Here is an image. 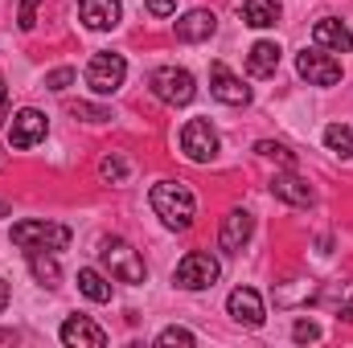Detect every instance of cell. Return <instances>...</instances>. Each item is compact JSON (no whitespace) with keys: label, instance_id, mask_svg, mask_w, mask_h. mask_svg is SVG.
Instances as JSON below:
<instances>
[{"label":"cell","instance_id":"obj_1","mask_svg":"<svg viewBox=\"0 0 353 348\" xmlns=\"http://www.w3.org/2000/svg\"><path fill=\"white\" fill-rule=\"evenodd\" d=\"M148 205L169 230H189L193 217H197V197L185 180H157L152 193H148Z\"/></svg>","mask_w":353,"mask_h":348},{"label":"cell","instance_id":"obj_2","mask_svg":"<svg viewBox=\"0 0 353 348\" xmlns=\"http://www.w3.org/2000/svg\"><path fill=\"white\" fill-rule=\"evenodd\" d=\"M99 259L107 266V274L119 279V283H132V287H136V283L148 279V266L140 259V250H132L123 238H107V242L99 246Z\"/></svg>","mask_w":353,"mask_h":348},{"label":"cell","instance_id":"obj_3","mask_svg":"<svg viewBox=\"0 0 353 348\" xmlns=\"http://www.w3.org/2000/svg\"><path fill=\"white\" fill-rule=\"evenodd\" d=\"M12 246H21L25 254H33V250H66L70 230L58 226V221H17L12 226Z\"/></svg>","mask_w":353,"mask_h":348},{"label":"cell","instance_id":"obj_4","mask_svg":"<svg viewBox=\"0 0 353 348\" xmlns=\"http://www.w3.org/2000/svg\"><path fill=\"white\" fill-rule=\"evenodd\" d=\"M218 279H222V262L205 250H189L173 270V283L181 291H210Z\"/></svg>","mask_w":353,"mask_h":348},{"label":"cell","instance_id":"obj_5","mask_svg":"<svg viewBox=\"0 0 353 348\" xmlns=\"http://www.w3.org/2000/svg\"><path fill=\"white\" fill-rule=\"evenodd\" d=\"M148 87H152V94H157L161 102H169V107H185V102H193V94H197L193 74L181 70V66H161V70H152Z\"/></svg>","mask_w":353,"mask_h":348},{"label":"cell","instance_id":"obj_6","mask_svg":"<svg viewBox=\"0 0 353 348\" xmlns=\"http://www.w3.org/2000/svg\"><path fill=\"white\" fill-rule=\"evenodd\" d=\"M218 131L210 127V119H189L185 127H181V152L193 160V164H210L214 156H218Z\"/></svg>","mask_w":353,"mask_h":348},{"label":"cell","instance_id":"obj_7","mask_svg":"<svg viewBox=\"0 0 353 348\" xmlns=\"http://www.w3.org/2000/svg\"><path fill=\"white\" fill-rule=\"evenodd\" d=\"M123 78H128V62L119 58V54H94L87 62V87L94 94H115V90L123 87Z\"/></svg>","mask_w":353,"mask_h":348},{"label":"cell","instance_id":"obj_8","mask_svg":"<svg viewBox=\"0 0 353 348\" xmlns=\"http://www.w3.org/2000/svg\"><path fill=\"white\" fill-rule=\"evenodd\" d=\"M296 74L308 83V87H337L341 83V62L333 54H321V50H304L296 58Z\"/></svg>","mask_w":353,"mask_h":348},{"label":"cell","instance_id":"obj_9","mask_svg":"<svg viewBox=\"0 0 353 348\" xmlns=\"http://www.w3.org/2000/svg\"><path fill=\"white\" fill-rule=\"evenodd\" d=\"M226 312L234 316V324L243 328H263L267 324V307H263V295L255 287H234L226 295Z\"/></svg>","mask_w":353,"mask_h":348},{"label":"cell","instance_id":"obj_10","mask_svg":"<svg viewBox=\"0 0 353 348\" xmlns=\"http://www.w3.org/2000/svg\"><path fill=\"white\" fill-rule=\"evenodd\" d=\"M46 131H50V119H46L41 111L25 107V111H17V115H12V123H8V144L25 152V148L41 144V140H46Z\"/></svg>","mask_w":353,"mask_h":348},{"label":"cell","instance_id":"obj_11","mask_svg":"<svg viewBox=\"0 0 353 348\" xmlns=\"http://www.w3.org/2000/svg\"><path fill=\"white\" fill-rule=\"evenodd\" d=\"M251 234H255V217H251L247 209H230V213L222 217L218 246H222L226 254H243V246L251 242Z\"/></svg>","mask_w":353,"mask_h":348},{"label":"cell","instance_id":"obj_12","mask_svg":"<svg viewBox=\"0 0 353 348\" xmlns=\"http://www.w3.org/2000/svg\"><path fill=\"white\" fill-rule=\"evenodd\" d=\"M214 29H218V17H214L210 8H189L185 17H176V21H173L176 41H185V45L210 41V37H214Z\"/></svg>","mask_w":353,"mask_h":348},{"label":"cell","instance_id":"obj_13","mask_svg":"<svg viewBox=\"0 0 353 348\" xmlns=\"http://www.w3.org/2000/svg\"><path fill=\"white\" fill-rule=\"evenodd\" d=\"M210 94L226 107H247L251 102V87H243V78H234L222 62L210 66Z\"/></svg>","mask_w":353,"mask_h":348},{"label":"cell","instance_id":"obj_14","mask_svg":"<svg viewBox=\"0 0 353 348\" xmlns=\"http://www.w3.org/2000/svg\"><path fill=\"white\" fill-rule=\"evenodd\" d=\"M62 345L66 348H103L107 345V332L90 320V316H70L66 324H62Z\"/></svg>","mask_w":353,"mask_h":348},{"label":"cell","instance_id":"obj_15","mask_svg":"<svg viewBox=\"0 0 353 348\" xmlns=\"http://www.w3.org/2000/svg\"><path fill=\"white\" fill-rule=\"evenodd\" d=\"M312 41H316V50L350 54L353 50V29L345 25V21H337V17H321V21L312 25Z\"/></svg>","mask_w":353,"mask_h":348},{"label":"cell","instance_id":"obj_16","mask_svg":"<svg viewBox=\"0 0 353 348\" xmlns=\"http://www.w3.org/2000/svg\"><path fill=\"white\" fill-rule=\"evenodd\" d=\"M119 17H123L119 0H79V21H83L87 29H94V33L115 29V25H119Z\"/></svg>","mask_w":353,"mask_h":348},{"label":"cell","instance_id":"obj_17","mask_svg":"<svg viewBox=\"0 0 353 348\" xmlns=\"http://www.w3.org/2000/svg\"><path fill=\"white\" fill-rule=\"evenodd\" d=\"M271 193H275L283 205H296V209H308V205L316 201L312 184H308V180H300V176L292 173V168H288V173H279L275 180H271Z\"/></svg>","mask_w":353,"mask_h":348},{"label":"cell","instance_id":"obj_18","mask_svg":"<svg viewBox=\"0 0 353 348\" xmlns=\"http://www.w3.org/2000/svg\"><path fill=\"white\" fill-rule=\"evenodd\" d=\"M279 45L275 41H255L251 45V54H247V70H251V78H271L275 70H279Z\"/></svg>","mask_w":353,"mask_h":348},{"label":"cell","instance_id":"obj_19","mask_svg":"<svg viewBox=\"0 0 353 348\" xmlns=\"http://www.w3.org/2000/svg\"><path fill=\"white\" fill-rule=\"evenodd\" d=\"M239 12H243V21H247L251 29H271V25H279V0H243Z\"/></svg>","mask_w":353,"mask_h":348},{"label":"cell","instance_id":"obj_20","mask_svg":"<svg viewBox=\"0 0 353 348\" xmlns=\"http://www.w3.org/2000/svg\"><path fill=\"white\" fill-rule=\"evenodd\" d=\"M79 291L87 295L90 303H107V299H111V283H107V274L94 270V266H83V270H79Z\"/></svg>","mask_w":353,"mask_h":348},{"label":"cell","instance_id":"obj_21","mask_svg":"<svg viewBox=\"0 0 353 348\" xmlns=\"http://www.w3.org/2000/svg\"><path fill=\"white\" fill-rule=\"evenodd\" d=\"M29 270H33V279L46 283V287H58V279H62V266L54 259V250H33V254H29Z\"/></svg>","mask_w":353,"mask_h":348},{"label":"cell","instance_id":"obj_22","mask_svg":"<svg viewBox=\"0 0 353 348\" xmlns=\"http://www.w3.org/2000/svg\"><path fill=\"white\" fill-rule=\"evenodd\" d=\"M325 148L337 152L341 160H353V127L350 123H329L325 127Z\"/></svg>","mask_w":353,"mask_h":348},{"label":"cell","instance_id":"obj_23","mask_svg":"<svg viewBox=\"0 0 353 348\" xmlns=\"http://www.w3.org/2000/svg\"><path fill=\"white\" fill-rule=\"evenodd\" d=\"M255 152H259L263 160H275V164H283V168H292V164H296V156H292L283 144H275V140H259V144H255Z\"/></svg>","mask_w":353,"mask_h":348},{"label":"cell","instance_id":"obj_24","mask_svg":"<svg viewBox=\"0 0 353 348\" xmlns=\"http://www.w3.org/2000/svg\"><path fill=\"white\" fill-rule=\"evenodd\" d=\"M157 345H161V348H173V345H181V348H193V345H197V336H193L189 328H165V332L157 336Z\"/></svg>","mask_w":353,"mask_h":348},{"label":"cell","instance_id":"obj_25","mask_svg":"<svg viewBox=\"0 0 353 348\" xmlns=\"http://www.w3.org/2000/svg\"><path fill=\"white\" fill-rule=\"evenodd\" d=\"M99 176H103V180H111V184H123V180H128V164H123L119 156H103Z\"/></svg>","mask_w":353,"mask_h":348},{"label":"cell","instance_id":"obj_26","mask_svg":"<svg viewBox=\"0 0 353 348\" xmlns=\"http://www.w3.org/2000/svg\"><path fill=\"white\" fill-rule=\"evenodd\" d=\"M70 115H74V119H87V123H107V119H111V111H103V107H94V102H74Z\"/></svg>","mask_w":353,"mask_h":348},{"label":"cell","instance_id":"obj_27","mask_svg":"<svg viewBox=\"0 0 353 348\" xmlns=\"http://www.w3.org/2000/svg\"><path fill=\"white\" fill-rule=\"evenodd\" d=\"M292 340H296V345H312V340H321V328H316L312 320H296V328H292Z\"/></svg>","mask_w":353,"mask_h":348},{"label":"cell","instance_id":"obj_28","mask_svg":"<svg viewBox=\"0 0 353 348\" xmlns=\"http://www.w3.org/2000/svg\"><path fill=\"white\" fill-rule=\"evenodd\" d=\"M74 78H79V74H74L70 66H58V70H50V74H46V87H50V90H66Z\"/></svg>","mask_w":353,"mask_h":348},{"label":"cell","instance_id":"obj_29","mask_svg":"<svg viewBox=\"0 0 353 348\" xmlns=\"http://www.w3.org/2000/svg\"><path fill=\"white\" fill-rule=\"evenodd\" d=\"M37 8H41V0H21V21H17V25H21L25 33L37 25Z\"/></svg>","mask_w":353,"mask_h":348},{"label":"cell","instance_id":"obj_30","mask_svg":"<svg viewBox=\"0 0 353 348\" xmlns=\"http://www.w3.org/2000/svg\"><path fill=\"white\" fill-rule=\"evenodd\" d=\"M148 12H152V17H173L176 0H148Z\"/></svg>","mask_w":353,"mask_h":348},{"label":"cell","instance_id":"obj_31","mask_svg":"<svg viewBox=\"0 0 353 348\" xmlns=\"http://www.w3.org/2000/svg\"><path fill=\"white\" fill-rule=\"evenodd\" d=\"M4 115H8V87H4V74H0V123H4Z\"/></svg>","mask_w":353,"mask_h":348},{"label":"cell","instance_id":"obj_32","mask_svg":"<svg viewBox=\"0 0 353 348\" xmlns=\"http://www.w3.org/2000/svg\"><path fill=\"white\" fill-rule=\"evenodd\" d=\"M8 299H12V291H8V283H4V279H0V312H4V307H8Z\"/></svg>","mask_w":353,"mask_h":348},{"label":"cell","instance_id":"obj_33","mask_svg":"<svg viewBox=\"0 0 353 348\" xmlns=\"http://www.w3.org/2000/svg\"><path fill=\"white\" fill-rule=\"evenodd\" d=\"M337 316H341L345 324H353V299H350V303H341V312H337Z\"/></svg>","mask_w":353,"mask_h":348},{"label":"cell","instance_id":"obj_34","mask_svg":"<svg viewBox=\"0 0 353 348\" xmlns=\"http://www.w3.org/2000/svg\"><path fill=\"white\" fill-rule=\"evenodd\" d=\"M0 217H8V205H4V201H0Z\"/></svg>","mask_w":353,"mask_h":348}]
</instances>
